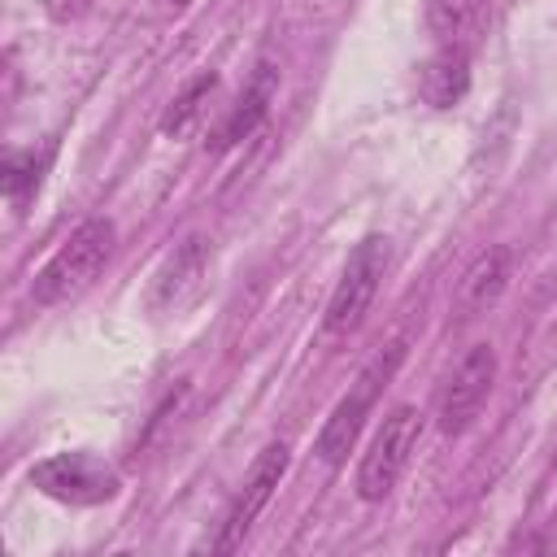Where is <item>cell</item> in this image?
<instances>
[{
    "instance_id": "obj_15",
    "label": "cell",
    "mask_w": 557,
    "mask_h": 557,
    "mask_svg": "<svg viewBox=\"0 0 557 557\" xmlns=\"http://www.w3.org/2000/svg\"><path fill=\"white\" fill-rule=\"evenodd\" d=\"M170 4H191V0H170Z\"/></svg>"
},
{
    "instance_id": "obj_6",
    "label": "cell",
    "mask_w": 557,
    "mask_h": 557,
    "mask_svg": "<svg viewBox=\"0 0 557 557\" xmlns=\"http://www.w3.org/2000/svg\"><path fill=\"white\" fill-rule=\"evenodd\" d=\"M287 466H292V448H287L283 440H274V444H265V448L257 453V461L248 466V474H244V483H239V492H235V500H231V509H226V518H222V535L213 540V553L239 548V540L252 531L257 513L270 505L274 487L283 483Z\"/></svg>"
},
{
    "instance_id": "obj_11",
    "label": "cell",
    "mask_w": 557,
    "mask_h": 557,
    "mask_svg": "<svg viewBox=\"0 0 557 557\" xmlns=\"http://www.w3.org/2000/svg\"><path fill=\"white\" fill-rule=\"evenodd\" d=\"M422 100L435 109H453L461 104V96L470 91V52L461 48H440L426 65H422Z\"/></svg>"
},
{
    "instance_id": "obj_5",
    "label": "cell",
    "mask_w": 557,
    "mask_h": 557,
    "mask_svg": "<svg viewBox=\"0 0 557 557\" xmlns=\"http://www.w3.org/2000/svg\"><path fill=\"white\" fill-rule=\"evenodd\" d=\"M30 483L61 505H100L117 496V470L91 453H57L30 466Z\"/></svg>"
},
{
    "instance_id": "obj_3",
    "label": "cell",
    "mask_w": 557,
    "mask_h": 557,
    "mask_svg": "<svg viewBox=\"0 0 557 557\" xmlns=\"http://www.w3.org/2000/svg\"><path fill=\"white\" fill-rule=\"evenodd\" d=\"M418 435H422V413L413 405H396L383 418V426L374 431V440L357 466V496L361 500H383L396 487V479L409 466V453L418 448Z\"/></svg>"
},
{
    "instance_id": "obj_2",
    "label": "cell",
    "mask_w": 557,
    "mask_h": 557,
    "mask_svg": "<svg viewBox=\"0 0 557 557\" xmlns=\"http://www.w3.org/2000/svg\"><path fill=\"white\" fill-rule=\"evenodd\" d=\"M400 361H405V344H387L383 352H374V357L366 361V370L357 374V383L339 396V405L331 409V418L322 422L318 444H313V453H318L326 466H339V461L352 453V444H357V435H361V426H366V418H370L379 392L392 383V374H396Z\"/></svg>"
},
{
    "instance_id": "obj_9",
    "label": "cell",
    "mask_w": 557,
    "mask_h": 557,
    "mask_svg": "<svg viewBox=\"0 0 557 557\" xmlns=\"http://www.w3.org/2000/svg\"><path fill=\"white\" fill-rule=\"evenodd\" d=\"M509 265H513V252H509V248H487V252H479L474 265H470V270L461 274V283H457V309H461V313L487 309V305L505 292Z\"/></svg>"
},
{
    "instance_id": "obj_1",
    "label": "cell",
    "mask_w": 557,
    "mask_h": 557,
    "mask_svg": "<svg viewBox=\"0 0 557 557\" xmlns=\"http://www.w3.org/2000/svg\"><path fill=\"white\" fill-rule=\"evenodd\" d=\"M113 239H117V231L109 218H87L83 226H74L70 239L35 274V283H30L35 305H61V300L78 296L83 287H91L113 252Z\"/></svg>"
},
{
    "instance_id": "obj_14",
    "label": "cell",
    "mask_w": 557,
    "mask_h": 557,
    "mask_svg": "<svg viewBox=\"0 0 557 557\" xmlns=\"http://www.w3.org/2000/svg\"><path fill=\"white\" fill-rule=\"evenodd\" d=\"M200 274V239H187V248L170 261V270L161 274V292H157V300H178V292H183V283H191Z\"/></svg>"
},
{
    "instance_id": "obj_4",
    "label": "cell",
    "mask_w": 557,
    "mask_h": 557,
    "mask_svg": "<svg viewBox=\"0 0 557 557\" xmlns=\"http://www.w3.org/2000/svg\"><path fill=\"white\" fill-rule=\"evenodd\" d=\"M383 274H387V239L370 235V239H361V244L348 252V265H344L339 283H335V292H331V300H326V331L339 335V331L361 326L366 309H370L374 296H379Z\"/></svg>"
},
{
    "instance_id": "obj_10",
    "label": "cell",
    "mask_w": 557,
    "mask_h": 557,
    "mask_svg": "<svg viewBox=\"0 0 557 557\" xmlns=\"http://www.w3.org/2000/svg\"><path fill=\"white\" fill-rule=\"evenodd\" d=\"M274 87H278V70H274L270 61H261V65L252 70V83H248L244 96L235 100V109H231V117H226V126H222V135H218L213 148H231V144L248 139V135L257 131V122L265 117V109H270V100H274Z\"/></svg>"
},
{
    "instance_id": "obj_13",
    "label": "cell",
    "mask_w": 557,
    "mask_h": 557,
    "mask_svg": "<svg viewBox=\"0 0 557 557\" xmlns=\"http://www.w3.org/2000/svg\"><path fill=\"white\" fill-rule=\"evenodd\" d=\"M44 165H48V152H44V157H35V152L9 157V161H4V196H9V200H22L30 187H39Z\"/></svg>"
},
{
    "instance_id": "obj_8",
    "label": "cell",
    "mask_w": 557,
    "mask_h": 557,
    "mask_svg": "<svg viewBox=\"0 0 557 557\" xmlns=\"http://www.w3.org/2000/svg\"><path fill=\"white\" fill-rule=\"evenodd\" d=\"M422 9L440 48L470 52L487 30V0H422Z\"/></svg>"
},
{
    "instance_id": "obj_7",
    "label": "cell",
    "mask_w": 557,
    "mask_h": 557,
    "mask_svg": "<svg viewBox=\"0 0 557 557\" xmlns=\"http://www.w3.org/2000/svg\"><path fill=\"white\" fill-rule=\"evenodd\" d=\"M492 383H496V348L492 344H474L453 366V374H448V383L440 392V409H435L440 431H448V435L453 431H466L474 422V413L483 409Z\"/></svg>"
},
{
    "instance_id": "obj_12",
    "label": "cell",
    "mask_w": 557,
    "mask_h": 557,
    "mask_svg": "<svg viewBox=\"0 0 557 557\" xmlns=\"http://www.w3.org/2000/svg\"><path fill=\"white\" fill-rule=\"evenodd\" d=\"M218 87V74H200L170 109H165V117H161V131L165 135H187L191 131V122L200 117V109H205V100H209V91Z\"/></svg>"
}]
</instances>
